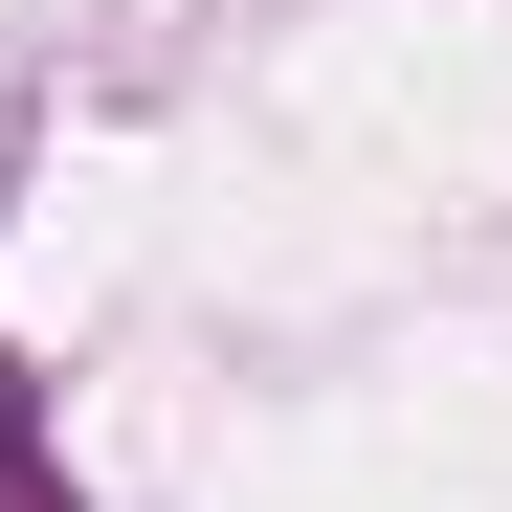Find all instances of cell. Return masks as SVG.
I'll list each match as a JSON object with an SVG mask.
<instances>
[]
</instances>
